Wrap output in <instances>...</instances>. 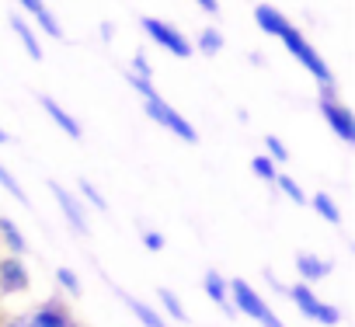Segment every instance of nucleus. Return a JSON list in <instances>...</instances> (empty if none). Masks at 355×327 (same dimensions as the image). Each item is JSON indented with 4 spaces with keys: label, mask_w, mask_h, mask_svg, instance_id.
Returning <instances> with one entry per match:
<instances>
[{
    "label": "nucleus",
    "mask_w": 355,
    "mask_h": 327,
    "mask_svg": "<svg viewBox=\"0 0 355 327\" xmlns=\"http://www.w3.org/2000/svg\"><path fill=\"white\" fill-rule=\"evenodd\" d=\"M286 292H289V299L300 306V313H303V317H310V320H317V324H327V327H334V324L341 320L338 306H331V303H320L306 282H300V285H293V289H286Z\"/></svg>",
    "instance_id": "4"
},
{
    "label": "nucleus",
    "mask_w": 355,
    "mask_h": 327,
    "mask_svg": "<svg viewBox=\"0 0 355 327\" xmlns=\"http://www.w3.org/2000/svg\"><path fill=\"white\" fill-rule=\"evenodd\" d=\"M80 195H84V199H87V202H91L94 209H108L105 195H101V192H98V188H94L91 182H80Z\"/></svg>",
    "instance_id": "26"
},
{
    "label": "nucleus",
    "mask_w": 355,
    "mask_h": 327,
    "mask_svg": "<svg viewBox=\"0 0 355 327\" xmlns=\"http://www.w3.org/2000/svg\"><path fill=\"white\" fill-rule=\"evenodd\" d=\"M8 139H11V136H8V132H4V129H0V143H8Z\"/></svg>",
    "instance_id": "32"
},
{
    "label": "nucleus",
    "mask_w": 355,
    "mask_h": 327,
    "mask_svg": "<svg viewBox=\"0 0 355 327\" xmlns=\"http://www.w3.org/2000/svg\"><path fill=\"white\" fill-rule=\"evenodd\" d=\"M0 244H8V251H11L15 258H21V254L28 251V244H25L21 230H18L8 216H0Z\"/></svg>",
    "instance_id": "16"
},
{
    "label": "nucleus",
    "mask_w": 355,
    "mask_h": 327,
    "mask_svg": "<svg viewBox=\"0 0 355 327\" xmlns=\"http://www.w3.org/2000/svg\"><path fill=\"white\" fill-rule=\"evenodd\" d=\"M296 272H300V279L310 285V282H317V279H324V275H331V261H324V258H317V254H296Z\"/></svg>",
    "instance_id": "14"
},
{
    "label": "nucleus",
    "mask_w": 355,
    "mask_h": 327,
    "mask_svg": "<svg viewBox=\"0 0 355 327\" xmlns=\"http://www.w3.org/2000/svg\"><path fill=\"white\" fill-rule=\"evenodd\" d=\"M125 80L132 84V91H139V94H143V101H150V98H157V91H153V84H150V80H143V77H132L129 70H125Z\"/></svg>",
    "instance_id": "27"
},
{
    "label": "nucleus",
    "mask_w": 355,
    "mask_h": 327,
    "mask_svg": "<svg viewBox=\"0 0 355 327\" xmlns=\"http://www.w3.org/2000/svg\"><path fill=\"white\" fill-rule=\"evenodd\" d=\"M21 4V11H28L39 25H42V32H49V39H63V25L56 21V15L46 8V0H18Z\"/></svg>",
    "instance_id": "11"
},
{
    "label": "nucleus",
    "mask_w": 355,
    "mask_h": 327,
    "mask_svg": "<svg viewBox=\"0 0 355 327\" xmlns=\"http://www.w3.org/2000/svg\"><path fill=\"white\" fill-rule=\"evenodd\" d=\"M306 206H313V209H317V216H324L327 223H334V227L341 223V209L334 206V199H331L327 192H317V195H310V199H306Z\"/></svg>",
    "instance_id": "17"
},
{
    "label": "nucleus",
    "mask_w": 355,
    "mask_h": 327,
    "mask_svg": "<svg viewBox=\"0 0 355 327\" xmlns=\"http://www.w3.org/2000/svg\"><path fill=\"white\" fill-rule=\"evenodd\" d=\"M196 4H199L206 15H220V0H196Z\"/></svg>",
    "instance_id": "29"
},
{
    "label": "nucleus",
    "mask_w": 355,
    "mask_h": 327,
    "mask_svg": "<svg viewBox=\"0 0 355 327\" xmlns=\"http://www.w3.org/2000/svg\"><path fill=\"white\" fill-rule=\"evenodd\" d=\"M254 25L265 32V35H272V39H282L293 25L286 21V15L279 11V8H272V4H258L254 8Z\"/></svg>",
    "instance_id": "8"
},
{
    "label": "nucleus",
    "mask_w": 355,
    "mask_h": 327,
    "mask_svg": "<svg viewBox=\"0 0 355 327\" xmlns=\"http://www.w3.org/2000/svg\"><path fill=\"white\" fill-rule=\"evenodd\" d=\"M112 35H115V25H112V21H105V25H101V39H105V42H112Z\"/></svg>",
    "instance_id": "30"
},
{
    "label": "nucleus",
    "mask_w": 355,
    "mask_h": 327,
    "mask_svg": "<svg viewBox=\"0 0 355 327\" xmlns=\"http://www.w3.org/2000/svg\"><path fill=\"white\" fill-rule=\"evenodd\" d=\"M265 150H268L265 157H268L272 164H286V160H289V150H286V143H282L279 136H268V139H265Z\"/></svg>",
    "instance_id": "22"
},
{
    "label": "nucleus",
    "mask_w": 355,
    "mask_h": 327,
    "mask_svg": "<svg viewBox=\"0 0 355 327\" xmlns=\"http://www.w3.org/2000/svg\"><path fill=\"white\" fill-rule=\"evenodd\" d=\"M251 171H254L261 182H275V178H279V164H272V160L261 153V157H254V160H251Z\"/></svg>",
    "instance_id": "21"
},
{
    "label": "nucleus",
    "mask_w": 355,
    "mask_h": 327,
    "mask_svg": "<svg viewBox=\"0 0 355 327\" xmlns=\"http://www.w3.org/2000/svg\"><path fill=\"white\" fill-rule=\"evenodd\" d=\"M282 46L289 49L293 60H300V67H306V70L313 73V80H317L320 87H334V73L327 70V63L320 60V53L300 35V28H289V32L282 35Z\"/></svg>",
    "instance_id": "1"
},
{
    "label": "nucleus",
    "mask_w": 355,
    "mask_h": 327,
    "mask_svg": "<svg viewBox=\"0 0 355 327\" xmlns=\"http://www.w3.org/2000/svg\"><path fill=\"white\" fill-rule=\"evenodd\" d=\"M56 282H60L70 296L80 292V279H77V272H70V268H56Z\"/></svg>",
    "instance_id": "24"
},
{
    "label": "nucleus",
    "mask_w": 355,
    "mask_h": 327,
    "mask_svg": "<svg viewBox=\"0 0 355 327\" xmlns=\"http://www.w3.org/2000/svg\"><path fill=\"white\" fill-rule=\"evenodd\" d=\"M11 28H15V35L21 39V49L28 53V60H35V63H39V60L46 56V53H42V42L35 39V32L28 28V21H25L18 11H11Z\"/></svg>",
    "instance_id": "13"
},
{
    "label": "nucleus",
    "mask_w": 355,
    "mask_h": 327,
    "mask_svg": "<svg viewBox=\"0 0 355 327\" xmlns=\"http://www.w3.org/2000/svg\"><path fill=\"white\" fill-rule=\"evenodd\" d=\"M49 188H53V195H56V202H60V209H63L67 223H70V227H73V230L84 237V233H87V216H84V206H80V199H77V195H70V192H67L63 185H56V182H53Z\"/></svg>",
    "instance_id": "7"
},
{
    "label": "nucleus",
    "mask_w": 355,
    "mask_h": 327,
    "mask_svg": "<svg viewBox=\"0 0 355 327\" xmlns=\"http://www.w3.org/2000/svg\"><path fill=\"white\" fill-rule=\"evenodd\" d=\"M275 185H279V192H282L286 199H293L296 206H306V192L300 188V182H296V178H289V175H279V178H275Z\"/></svg>",
    "instance_id": "20"
},
{
    "label": "nucleus",
    "mask_w": 355,
    "mask_h": 327,
    "mask_svg": "<svg viewBox=\"0 0 355 327\" xmlns=\"http://www.w3.org/2000/svg\"><path fill=\"white\" fill-rule=\"evenodd\" d=\"M320 115L341 143H355V115L338 98H320Z\"/></svg>",
    "instance_id": "5"
},
{
    "label": "nucleus",
    "mask_w": 355,
    "mask_h": 327,
    "mask_svg": "<svg viewBox=\"0 0 355 327\" xmlns=\"http://www.w3.org/2000/svg\"><path fill=\"white\" fill-rule=\"evenodd\" d=\"M119 296L125 299V306L132 310V317H139V324H143V327H167V320H164L153 306H146L143 299H132V296H125V292H119Z\"/></svg>",
    "instance_id": "15"
},
{
    "label": "nucleus",
    "mask_w": 355,
    "mask_h": 327,
    "mask_svg": "<svg viewBox=\"0 0 355 327\" xmlns=\"http://www.w3.org/2000/svg\"><path fill=\"white\" fill-rule=\"evenodd\" d=\"M8 327H28V324H25V320H11Z\"/></svg>",
    "instance_id": "31"
},
{
    "label": "nucleus",
    "mask_w": 355,
    "mask_h": 327,
    "mask_svg": "<svg viewBox=\"0 0 355 327\" xmlns=\"http://www.w3.org/2000/svg\"><path fill=\"white\" fill-rule=\"evenodd\" d=\"M202 285H206V296H209V299H213L216 306H223V313H230V317L237 313V310L230 306V292H227V279H223V275H220L216 268H209V272L202 275Z\"/></svg>",
    "instance_id": "12"
},
{
    "label": "nucleus",
    "mask_w": 355,
    "mask_h": 327,
    "mask_svg": "<svg viewBox=\"0 0 355 327\" xmlns=\"http://www.w3.org/2000/svg\"><path fill=\"white\" fill-rule=\"evenodd\" d=\"M25 324H28V327H73V317H70V310L60 306V303H42Z\"/></svg>",
    "instance_id": "9"
},
{
    "label": "nucleus",
    "mask_w": 355,
    "mask_h": 327,
    "mask_svg": "<svg viewBox=\"0 0 355 327\" xmlns=\"http://www.w3.org/2000/svg\"><path fill=\"white\" fill-rule=\"evenodd\" d=\"M129 73H132V77H143V80L153 77V67H150L146 53H136V56H132V70H129Z\"/></svg>",
    "instance_id": "25"
},
{
    "label": "nucleus",
    "mask_w": 355,
    "mask_h": 327,
    "mask_svg": "<svg viewBox=\"0 0 355 327\" xmlns=\"http://www.w3.org/2000/svg\"><path fill=\"white\" fill-rule=\"evenodd\" d=\"M143 247H146V251H164V237L153 233V230H146V233H143Z\"/></svg>",
    "instance_id": "28"
},
{
    "label": "nucleus",
    "mask_w": 355,
    "mask_h": 327,
    "mask_svg": "<svg viewBox=\"0 0 355 327\" xmlns=\"http://www.w3.org/2000/svg\"><path fill=\"white\" fill-rule=\"evenodd\" d=\"M32 279H28V268L21 258L8 254L0 258V296H18V292H28Z\"/></svg>",
    "instance_id": "6"
},
{
    "label": "nucleus",
    "mask_w": 355,
    "mask_h": 327,
    "mask_svg": "<svg viewBox=\"0 0 355 327\" xmlns=\"http://www.w3.org/2000/svg\"><path fill=\"white\" fill-rule=\"evenodd\" d=\"M39 105H42V108L49 112V118H53V122H56V125H60V129H63L67 136H73V139H80V136H84L80 122H77V118H73V115H70V112H67V108H63L60 101H53L49 94H39Z\"/></svg>",
    "instance_id": "10"
},
{
    "label": "nucleus",
    "mask_w": 355,
    "mask_h": 327,
    "mask_svg": "<svg viewBox=\"0 0 355 327\" xmlns=\"http://www.w3.org/2000/svg\"><path fill=\"white\" fill-rule=\"evenodd\" d=\"M0 185H4V188H8V192H11V195H15L18 202H21V206H28V195L21 192V185H18V182L11 178V171L4 168V164H0Z\"/></svg>",
    "instance_id": "23"
},
{
    "label": "nucleus",
    "mask_w": 355,
    "mask_h": 327,
    "mask_svg": "<svg viewBox=\"0 0 355 327\" xmlns=\"http://www.w3.org/2000/svg\"><path fill=\"white\" fill-rule=\"evenodd\" d=\"M157 296H160V306H164V313H167L171 320H189V313H185L182 299H178L171 289H157Z\"/></svg>",
    "instance_id": "19"
},
{
    "label": "nucleus",
    "mask_w": 355,
    "mask_h": 327,
    "mask_svg": "<svg viewBox=\"0 0 355 327\" xmlns=\"http://www.w3.org/2000/svg\"><path fill=\"white\" fill-rule=\"evenodd\" d=\"M192 49H199V53H206V56H216V53L223 49L220 28H202V35H199V42H192Z\"/></svg>",
    "instance_id": "18"
},
{
    "label": "nucleus",
    "mask_w": 355,
    "mask_h": 327,
    "mask_svg": "<svg viewBox=\"0 0 355 327\" xmlns=\"http://www.w3.org/2000/svg\"><path fill=\"white\" fill-rule=\"evenodd\" d=\"M146 105V115L160 125V129H167V132H174L178 139H185V143H199V132H196V125L192 122H185L182 115H178L160 94L157 98H150V101H143Z\"/></svg>",
    "instance_id": "2"
},
{
    "label": "nucleus",
    "mask_w": 355,
    "mask_h": 327,
    "mask_svg": "<svg viewBox=\"0 0 355 327\" xmlns=\"http://www.w3.org/2000/svg\"><path fill=\"white\" fill-rule=\"evenodd\" d=\"M139 25H143V32H146L160 49H167V53H171V56H178V60H189V56L196 53V49H192V42H189L182 32H178L174 25H167V21H160V18H143Z\"/></svg>",
    "instance_id": "3"
}]
</instances>
